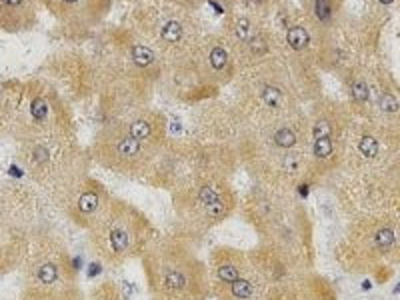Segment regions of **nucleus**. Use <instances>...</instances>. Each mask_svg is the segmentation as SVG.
<instances>
[{"label":"nucleus","instance_id":"1","mask_svg":"<svg viewBox=\"0 0 400 300\" xmlns=\"http://www.w3.org/2000/svg\"><path fill=\"white\" fill-rule=\"evenodd\" d=\"M294 190L256 184L242 198V212L260 236V244L292 268L312 270L314 232L306 208Z\"/></svg>","mask_w":400,"mask_h":300},{"label":"nucleus","instance_id":"2","mask_svg":"<svg viewBox=\"0 0 400 300\" xmlns=\"http://www.w3.org/2000/svg\"><path fill=\"white\" fill-rule=\"evenodd\" d=\"M150 296L206 300L210 296L208 266L182 236H158L140 256Z\"/></svg>","mask_w":400,"mask_h":300},{"label":"nucleus","instance_id":"3","mask_svg":"<svg viewBox=\"0 0 400 300\" xmlns=\"http://www.w3.org/2000/svg\"><path fill=\"white\" fill-rule=\"evenodd\" d=\"M336 260L348 272H380L400 262V206L356 216L336 246Z\"/></svg>","mask_w":400,"mask_h":300},{"label":"nucleus","instance_id":"4","mask_svg":"<svg viewBox=\"0 0 400 300\" xmlns=\"http://www.w3.org/2000/svg\"><path fill=\"white\" fill-rule=\"evenodd\" d=\"M156 238L158 232L150 218L134 204L120 198L110 200L106 212L88 230L92 252L110 266L140 258Z\"/></svg>","mask_w":400,"mask_h":300},{"label":"nucleus","instance_id":"5","mask_svg":"<svg viewBox=\"0 0 400 300\" xmlns=\"http://www.w3.org/2000/svg\"><path fill=\"white\" fill-rule=\"evenodd\" d=\"M172 208L186 234H202L224 222L238 206L226 178H188L170 190Z\"/></svg>","mask_w":400,"mask_h":300},{"label":"nucleus","instance_id":"6","mask_svg":"<svg viewBox=\"0 0 400 300\" xmlns=\"http://www.w3.org/2000/svg\"><path fill=\"white\" fill-rule=\"evenodd\" d=\"M56 198L60 202L62 210L66 212V216L76 226L90 230L100 220V216L106 212L112 196L102 182L84 174L70 180L62 188H58Z\"/></svg>","mask_w":400,"mask_h":300},{"label":"nucleus","instance_id":"7","mask_svg":"<svg viewBox=\"0 0 400 300\" xmlns=\"http://www.w3.org/2000/svg\"><path fill=\"white\" fill-rule=\"evenodd\" d=\"M78 258H70L60 244H44L30 266L28 290H58L76 284Z\"/></svg>","mask_w":400,"mask_h":300},{"label":"nucleus","instance_id":"8","mask_svg":"<svg viewBox=\"0 0 400 300\" xmlns=\"http://www.w3.org/2000/svg\"><path fill=\"white\" fill-rule=\"evenodd\" d=\"M206 266H208L210 288H214V286H226L246 276L252 270V262L248 258V252H242L232 246H216L212 248Z\"/></svg>","mask_w":400,"mask_h":300},{"label":"nucleus","instance_id":"9","mask_svg":"<svg viewBox=\"0 0 400 300\" xmlns=\"http://www.w3.org/2000/svg\"><path fill=\"white\" fill-rule=\"evenodd\" d=\"M26 300H86L76 284L58 290H26Z\"/></svg>","mask_w":400,"mask_h":300},{"label":"nucleus","instance_id":"10","mask_svg":"<svg viewBox=\"0 0 400 300\" xmlns=\"http://www.w3.org/2000/svg\"><path fill=\"white\" fill-rule=\"evenodd\" d=\"M88 300H124L120 286L112 280H104L98 286H94L88 294Z\"/></svg>","mask_w":400,"mask_h":300},{"label":"nucleus","instance_id":"11","mask_svg":"<svg viewBox=\"0 0 400 300\" xmlns=\"http://www.w3.org/2000/svg\"><path fill=\"white\" fill-rule=\"evenodd\" d=\"M356 150H358V156H360L364 162H372V160H376L378 154H380V144H378L376 136L364 134V136H360V140H358V144H356Z\"/></svg>","mask_w":400,"mask_h":300},{"label":"nucleus","instance_id":"12","mask_svg":"<svg viewBox=\"0 0 400 300\" xmlns=\"http://www.w3.org/2000/svg\"><path fill=\"white\" fill-rule=\"evenodd\" d=\"M128 134L134 136L136 140H140V142H148V140H152V136H154V126L146 120V118H136L130 122V126H128Z\"/></svg>","mask_w":400,"mask_h":300},{"label":"nucleus","instance_id":"13","mask_svg":"<svg viewBox=\"0 0 400 300\" xmlns=\"http://www.w3.org/2000/svg\"><path fill=\"white\" fill-rule=\"evenodd\" d=\"M286 42L292 50H304L308 44H310V34L306 28L302 26H292L288 32H286Z\"/></svg>","mask_w":400,"mask_h":300},{"label":"nucleus","instance_id":"14","mask_svg":"<svg viewBox=\"0 0 400 300\" xmlns=\"http://www.w3.org/2000/svg\"><path fill=\"white\" fill-rule=\"evenodd\" d=\"M260 100L270 106V108H278L280 104H282V100H284V94H282V90L278 88V86H274V84H264V88H262V92H260Z\"/></svg>","mask_w":400,"mask_h":300},{"label":"nucleus","instance_id":"15","mask_svg":"<svg viewBox=\"0 0 400 300\" xmlns=\"http://www.w3.org/2000/svg\"><path fill=\"white\" fill-rule=\"evenodd\" d=\"M132 60L136 66L146 68L152 64L154 60V52L148 48V46H134L132 48Z\"/></svg>","mask_w":400,"mask_h":300},{"label":"nucleus","instance_id":"16","mask_svg":"<svg viewBox=\"0 0 400 300\" xmlns=\"http://www.w3.org/2000/svg\"><path fill=\"white\" fill-rule=\"evenodd\" d=\"M208 62H210V66L214 68V70H222V68L228 64V52H226V48L214 46L210 50V54H208Z\"/></svg>","mask_w":400,"mask_h":300},{"label":"nucleus","instance_id":"17","mask_svg":"<svg viewBox=\"0 0 400 300\" xmlns=\"http://www.w3.org/2000/svg\"><path fill=\"white\" fill-rule=\"evenodd\" d=\"M182 34H184V30H182V24L178 20H168L162 26V38L166 42H178L182 38Z\"/></svg>","mask_w":400,"mask_h":300},{"label":"nucleus","instance_id":"18","mask_svg":"<svg viewBox=\"0 0 400 300\" xmlns=\"http://www.w3.org/2000/svg\"><path fill=\"white\" fill-rule=\"evenodd\" d=\"M314 138H332V124L328 118H318L314 122V128H312V140Z\"/></svg>","mask_w":400,"mask_h":300},{"label":"nucleus","instance_id":"19","mask_svg":"<svg viewBox=\"0 0 400 300\" xmlns=\"http://www.w3.org/2000/svg\"><path fill=\"white\" fill-rule=\"evenodd\" d=\"M314 12H316V18L320 22H328L330 20V14H332L330 0H314Z\"/></svg>","mask_w":400,"mask_h":300},{"label":"nucleus","instance_id":"20","mask_svg":"<svg viewBox=\"0 0 400 300\" xmlns=\"http://www.w3.org/2000/svg\"><path fill=\"white\" fill-rule=\"evenodd\" d=\"M30 114L36 120H46L48 118V102L44 98H34L30 104Z\"/></svg>","mask_w":400,"mask_h":300},{"label":"nucleus","instance_id":"21","mask_svg":"<svg viewBox=\"0 0 400 300\" xmlns=\"http://www.w3.org/2000/svg\"><path fill=\"white\" fill-rule=\"evenodd\" d=\"M248 48H250V52L252 54H256V56H260V54H264L268 50L266 46V40L262 38V36H250V40H248Z\"/></svg>","mask_w":400,"mask_h":300},{"label":"nucleus","instance_id":"22","mask_svg":"<svg viewBox=\"0 0 400 300\" xmlns=\"http://www.w3.org/2000/svg\"><path fill=\"white\" fill-rule=\"evenodd\" d=\"M250 30H252V26H250V22L246 20V18H240L238 22H236V28H234V34L238 36V40H250Z\"/></svg>","mask_w":400,"mask_h":300},{"label":"nucleus","instance_id":"23","mask_svg":"<svg viewBox=\"0 0 400 300\" xmlns=\"http://www.w3.org/2000/svg\"><path fill=\"white\" fill-rule=\"evenodd\" d=\"M350 88H352V96H354L356 102H366L368 100V86L362 80H356Z\"/></svg>","mask_w":400,"mask_h":300},{"label":"nucleus","instance_id":"24","mask_svg":"<svg viewBox=\"0 0 400 300\" xmlns=\"http://www.w3.org/2000/svg\"><path fill=\"white\" fill-rule=\"evenodd\" d=\"M380 108L384 110V112H396L398 110V100L396 96H392V94H384L382 98H380Z\"/></svg>","mask_w":400,"mask_h":300},{"label":"nucleus","instance_id":"25","mask_svg":"<svg viewBox=\"0 0 400 300\" xmlns=\"http://www.w3.org/2000/svg\"><path fill=\"white\" fill-rule=\"evenodd\" d=\"M102 264L100 262H90L88 264V278H96V276H100L102 274Z\"/></svg>","mask_w":400,"mask_h":300},{"label":"nucleus","instance_id":"26","mask_svg":"<svg viewBox=\"0 0 400 300\" xmlns=\"http://www.w3.org/2000/svg\"><path fill=\"white\" fill-rule=\"evenodd\" d=\"M150 300H196V298H180V296H152Z\"/></svg>","mask_w":400,"mask_h":300},{"label":"nucleus","instance_id":"27","mask_svg":"<svg viewBox=\"0 0 400 300\" xmlns=\"http://www.w3.org/2000/svg\"><path fill=\"white\" fill-rule=\"evenodd\" d=\"M4 6H20L24 0H0Z\"/></svg>","mask_w":400,"mask_h":300},{"label":"nucleus","instance_id":"28","mask_svg":"<svg viewBox=\"0 0 400 300\" xmlns=\"http://www.w3.org/2000/svg\"><path fill=\"white\" fill-rule=\"evenodd\" d=\"M392 294H400V282L396 284V286H394V288H392Z\"/></svg>","mask_w":400,"mask_h":300},{"label":"nucleus","instance_id":"29","mask_svg":"<svg viewBox=\"0 0 400 300\" xmlns=\"http://www.w3.org/2000/svg\"><path fill=\"white\" fill-rule=\"evenodd\" d=\"M378 2H380V4H384V6H388V4H392L394 0H378Z\"/></svg>","mask_w":400,"mask_h":300},{"label":"nucleus","instance_id":"30","mask_svg":"<svg viewBox=\"0 0 400 300\" xmlns=\"http://www.w3.org/2000/svg\"><path fill=\"white\" fill-rule=\"evenodd\" d=\"M62 2H66V4H74V2H78V0H62Z\"/></svg>","mask_w":400,"mask_h":300}]
</instances>
